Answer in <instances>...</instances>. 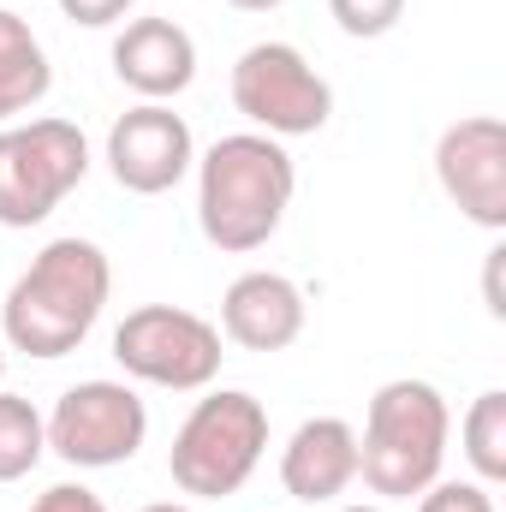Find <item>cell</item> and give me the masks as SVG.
<instances>
[{
    "mask_svg": "<svg viewBox=\"0 0 506 512\" xmlns=\"http://www.w3.org/2000/svg\"><path fill=\"white\" fill-rule=\"evenodd\" d=\"M417 512H495V495L471 477V483H429L417 495Z\"/></svg>",
    "mask_w": 506,
    "mask_h": 512,
    "instance_id": "obj_18",
    "label": "cell"
},
{
    "mask_svg": "<svg viewBox=\"0 0 506 512\" xmlns=\"http://www.w3.org/2000/svg\"><path fill=\"white\" fill-rule=\"evenodd\" d=\"M48 90H54L48 48L36 42V30L18 12L0 6V126H12L18 114H30Z\"/></svg>",
    "mask_w": 506,
    "mask_h": 512,
    "instance_id": "obj_14",
    "label": "cell"
},
{
    "mask_svg": "<svg viewBox=\"0 0 506 512\" xmlns=\"http://www.w3.org/2000/svg\"><path fill=\"white\" fill-rule=\"evenodd\" d=\"M304 316H310V304H304L298 280H286L274 268H251L227 286L215 328H221V340H233L245 352H286L304 334Z\"/></svg>",
    "mask_w": 506,
    "mask_h": 512,
    "instance_id": "obj_12",
    "label": "cell"
},
{
    "mask_svg": "<svg viewBox=\"0 0 506 512\" xmlns=\"http://www.w3.org/2000/svg\"><path fill=\"white\" fill-rule=\"evenodd\" d=\"M90 173V137L72 120L0 126V227H42Z\"/></svg>",
    "mask_w": 506,
    "mask_h": 512,
    "instance_id": "obj_5",
    "label": "cell"
},
{
    "mask_svg": "<svg viewBox=\"0 0 506 512\" xmlns=\"http://www.w3.org/2000/svg\"><path fill=\"white\" fill-rule=\"evenodd\" d=\"M358 483V429L346 417H304L280 447V489L298 507H328Z\"/></svg>",
    "mask_w": 506,
    "mask_h": 512,
    "instance_id": "obj_11",
    "label": "cell"
},
{
    "mask_svg": "<svg viewBox=\"0 0 506 512\" xmlns=\"http://www.w3.org/2000/svg\"><path fill=\"white\" fill-rule=\"evenodd\" d=\"M292 191H298V167L280 137L268 131L215 137L197 161V227L227 256L262 251L280 233Z\"/></svg>",
    "mask_w": 506,
    "mask_h": 512,
    "instance_id": "obj_2",
    "label": "cell"
},
{
    "mask_svg": "<svg viewBox=\"0 0 506 512\" xmlns=\"http://www.w3.org/2000/svg\"><path fill=\"white\" fill-rule=\"evenodd\" d=\"M197 167V137L167 102H137L108 131V173L131 197H161Z\"/></svg>",
    "mask_w": 506,
    "mask_h": 512,
    "instance_id": "obj_9",
    "label": "cell"
},
{
    "mask_svg": "<svg viewBox=\"0 0 506 512\" xmlns=\"http://www.w3.org/2000/svg\"><path fill=\"white\" fill-rule=\"evenodd\" d=\"M0 382H6V346H0Z\"/></svg>",
    "mask_w": 506,
    "mask_h": 512,
    "instance_id": "obj_25",
    "label": "cell"
},
{
    "mask_svg": "<svg viewBox=\"0 0 506 512\" xmlns=\"http://www.w3.org/2000/svg\"><path fill=\"white\" fill-rule=\"evenodd\" d=\"M328 12H334V24H340L346 36L376 42V36H387V30L405 18V0H328Z\"/></svg>",
    "mask_w": 506,
    "mask_h": 512,
    "instance_id": "obj_17",
    "label": "cell"
},
{
    "mask_svg": "<svg viewBox=\"0 0 506 512\" xmlns=\"http://www.w3.org/2000/svg\"><path fill=\"white\" fill-rule=\"evenodd\" d=\"M501 256L506 251H489V310H495V316H506V304H501Z\"/></svg>",
    "mask_w": 506,
    "mask_h": 512,
    "instance_id": "obj_21",
    "label": "cell"
},
{
    "mask_svg": "<svg viewBox=\"0 0 506 512\" xmlns=\"http://www.w3.org/2000/svg\"><path fill=\"white\" fill-rule=\"evenodd\" d=\"M48 423V453H60L78 471H114L137 459L149 435V405L126 382H78L54 399Z\"/></svg>",
    "mask_w": 506,
    "mask_h": 512,
    "instance_id": "obj_8",
    "label": "cell"
},
{
    "mask_svg": "<svg viewBox=\"0 0 506 512\" xmlns=\"http://www.w3.org/2000/svg\"><path fill=\"white\" fill-rule=\"evenodd\" d=\"M114 292V268L96 239H48L0 304V334L24 358H66L90 340Z\"/></svg>",
    "mask_w": 506,
    "mask_h": 512,
    "instance_id": "obj_1",
    "label": "cell"
},
{
    "mask_svg": "<svg viewBox=\"0 0 506 512\" xmlns=\"http://www.w3.org/2000/svg\"><path fill=\"white\" fill-rule=\"evenodd\" d=\"M227 6H239V12H274V6H286V0H227Z\"/></svg>",
    "mask_w": 506,
    "mask_h": 512,
    "instance_id": "obj_22",
    "label": "cell"
},
{
    "mask_svg": "<svg viewBox=\"0 0 506 512\" xmlns=\"http://www.w3.org/2000/svg\"><path fill=\"white\" fill-rule=\"evenodd\" d=\"M340 512H387V507H340Z\"/></svg>",
    "mask_w": 506,
    "mask_h": 512,
    "instance_id": "obj_24",
    "label": "cell"
},
{
    "mask_svg": "<svg viewBox=\"0 0 506 512\" xmlns=\"http://www.w3.org/2000/svg\"><path fill=\"white\" fill-rule=\"evenodd\" d=\"M459 441H465V459H471V471H477L483 489L506 483V393L501 387H489V393L471 399V411L459 423Z\"/></svg>",
    "mask_w": 506,
    "mask_h": 512,
    "instance_id": "obj_15",
    "label": "cell"
},
{
    "mask_svg": "<svg viewBox=\"0 0 506 512\" xmlns=\"http://www.w3.org/2000/svg\"><path fill=\"white\" fill-rule=\"evenodd\" d=\"M143 512H191L185 501H155V507H143Z\"/></svg>",
    "mask_w": 506,
    "mask_h": 512,
    "instance_id": "obj_23",
    "label": "cell"
},
{
    "mask_svg": "<svg viewBox=\"0 0 506 512\" xmlns=\"http://www.w3.org/2000/svg\"><path fill=\"white\" fill-rule=\"evenodd\" d=\"M30 512H108V501L96 495V489H84V483H54V489H42Z\"/></svg>",
    "mask_w": 506,
    "mask_h": 512,
    "instance_id": "obj_19",
    "label": "cell"
},
{
    "mask_svg": "<svg viewBox=\"0 0 506 512\" xmlns=\"http://www.w3.org/2000/svg\"><path fill=\"white\" fill-rule=\"evenodd\" d=\"M48 453V423L42 411L24 399V393H6L0 387V483H18L42 465Z\"/></svg>",
    "mask_w": 506,
    "mask_h": 512,
    "instance_id": "obj_16",
    "label": "cell"
},
{
    "mask_svg": "<svg viewBox=\"0 0 506 512\" xmlns=\"http://www.w3.org/2000/svg\"><path fill=\"white\" fill-rule=\"evenodd\" d=\"M114 358L131 382L167 387V393H203L221 376V328L179 304H137L114 328Z\"/></svg>",
    "mask_w": 506,
    "mask_h": 512,
    "instance_id": "obj_6",
    "label": "cell"
},
{
    "mask_svg": "<svg viewBox=\"0 0 506 512\" xmlns=\"http://www.w3.org/2000/svg\"><path fill=\"white\" fill-rule=\"evenodd\" d=\"M114 78L143 102H173L197 78V42L173 18H131L114 36Z\"/></svg>",
    "mask_w": 506,
    "mask_h": 512,
    "instance_id": "obj_13",
    "label": "cell"
},
{
    "mask_svg": "<svg viewBox=\"0 0 506 512\" xmlns=\"http://www.w3.org/2000/svg\"><path fill=\"white\" fill-rule=\"evenodd\" d=\"M447 435H453V411L435 382H417V376L381 382L358 435V477L381 501H411L429 483H441Z\"/></svg>",
    "mask_w": 506,
    "mask_h": 512,
    "instance_id": "obj_3",
    "label": "cell"
},
{
    "mask_svg": "<svg viewBox=\"0 0 506 512\" xmlns=\"http://www.w3.org/2000/svg\"><path fill=\"white\" fill-rule=\"evenodd\" d=\"M233 108L268 137H316L334 114V90L292 42H256L233 66Z\"/></svg>",
    "mask_w": 506,
    "mask_h": 512,
    "instance_id": "obj_7",
    "label": "cell"
},
{
    "mask_svg": "<svg viewBox=\"0 0 506 512\" xmlns=\"http://www.w3.org/2000/svg\"><path fill=\"white\" fill-rule=\"evenodd\" d=\"M435 179L453 197V209L489 233L506 227V126L495 114H471L441 131L435 143Z\"/></svg>",
    "mask_w": 506,
    "mask_h": 512,
    "instance_id": "obj_10",
    "label": "cell"
},
{
    "mask_svg": "<svg viewBox=\"0 0 506 512\" xmlns=\"http://www.w3.org/2000/svg\"><path fill=\"white\" fill-rule=\"evenodd\" d=\"M268 453V411L245 387H221L191 405V417L173 435L167 471L197 501H227L251 483V471Z\"/></svg>",
    "mask_w": 506,
    "mask_h": 512,
    "instance_id": "obj_4",
    "label": "cell"
},
{
    "mask_svg": "<svg viewBox=\"0 0 506 512\" xmlns=\"http://www.w3.org/2000/svg\"><path fill=\"white\" fill-rule=\"evenodd\" d=\"M137 0H60V12L84 30H108V24H126Z\"/></svg>",
    "mask_w": 506,
    "mask_h": 512,
    "instance_id": "obj_20",
    "label": "cell"
}]
</instances>
